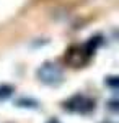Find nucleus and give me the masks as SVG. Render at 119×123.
Masks as SVG:
<instances>
[{"mask_svg":"<svg viewBox=\"0 0 119 123\" xmlns=\"http://www.w3.org/2000/svg\"><path fill=\"white\" fill-rule=\"evenodd\" d=\"M38 77L47 85H55L62 80V69L54 62H46L38 69Z\"/></svg>","mask_w":119,"mask_h":123,"instance_id":"f257e3e1","label":"nucleus"},{"mask_svg":"<svg viewBox=\"0 0 119 123\" xmlns=\"http://www.w3.org/2000/svg\"><path fill=\"white\" fill-rule=\"evenodd\" d=\"M11 92H13V89H11L10 85H2V87H0V98H7V97H10Z\"/></svg>","mask_w":119,"mask_h":123,"instance_id":"f03ea898","label":"nucleus"},{"mask_svg":"<svg viewBox=\"0 0 119 123\" xmlns=\"http://www.w3.org/2000/svg\"><path fill=\"white\" fill-rule=\"evenodd\" d=\"M47 123H60V122H59V120H55V118H52V120H49Z\"/></svg>","mask_w":119,"mask_h":123,"instance_id":"7ed1b4c3","label":"nucleus"}]
</instances>
